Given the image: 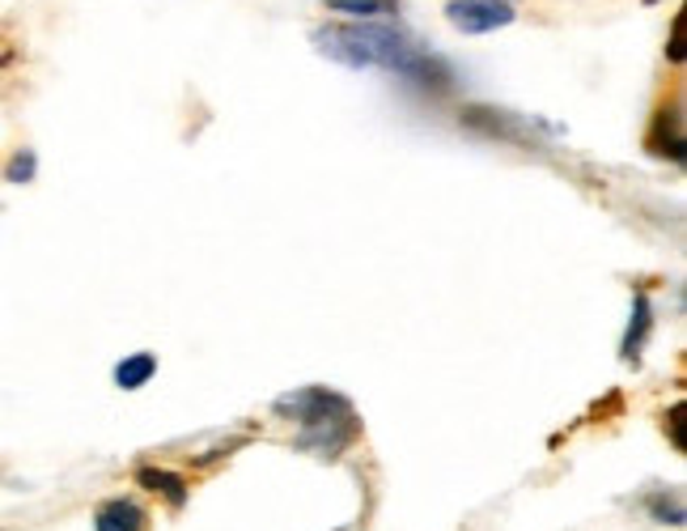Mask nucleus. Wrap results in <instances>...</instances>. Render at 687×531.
<instances>
[{
  "instance_id": "f257e3e1",
  "label": "nucleus",
  "mask_w": 687,
  "mask_h": 531,
  "mask_svg": "<svg viewBox=\"0 0 687 531\" xmlns=\"http://www.w3.org/2000/svg\"><path fill=\"white\" fill-rule=\"evenodd\" d=\"M314 47L344 68H386L420 89H450L454 73L433 52H425L399 22H331L314 30Z\"/></svg>"
},
{
  "instance_id": "f03ea898",
  "label": "nucleus",
  "mask_w": 687,
  "mask_h": 531,
  "mask_svg": "<svg viewBox=\"0 0 687 531\" xmlns=\"http://www.w3.org/2000/svg\"><path fill=\"white\" fill-rule=\"evenodd\" d=\"M280 417H293L302 425L298 434V450H310L319 459H335L344 455V447H353L361 434V421L353 413V404L340 392L328 387H305V392H289L276 400Z\"/></svg>"
},
{
  "instance_id": "7ed1b4c3",
  "label": "nucleus",
  "mask_w": 687,
  "mask_h": 531,
  "mask_svg": "<svg viewBox=\"0 0 687 531\" xmlns=\"http://www.w3.org/2000/svg\"><path fill=\"white\" fill-rule=\"evenodd\" d=\"M446 18L463 34H489L514 22V4H489V0H450Z\"/></svg>"
},
{
  "instance_id": "20e7f679",
  "label": "nucleus",
  "mask_w": 687,
  "mask_h": 531,
  "mask_svg": "<svg viewBox=\"0 0 687 531\" xmlns=\"http://www.w3.org/2000/svg\"><path fill=\"white\" fill-rule=\"evenodd\" d=\"M94 531H149V514L132 498H110L94 510Z\"/></svg>"
},
{
  "instance_id": "39448f33",
  "label": "nucleus",
  "mask_w": 687,
  "mask_h": 531,
  "mask_svg": "<svg viewBox=\"0 0 687 531\" xmlns=\"http://www.w3.org/2000/svg\"><path fill=\"white\" fill-rule=\"evenodd\" d=\"M650 332H654V307H650V294H633V319H629V332H624V344H620V358H624V362H641Z\"/></svg>"
},
{
  "instance_id": "423d86ee",
  "label": "nucleus",
  "mask_w": 687,
  "mask_h": 531,
  "mask_svg": "<svg viewBox=\"0 0 687 531\" xmlns=\"http://www.w3.org/2000/svg\"><path fill=\"white\" fill-rule=\"evenodd\" d=\"M137 480L144 489H153V493H162L170 506H183L187 502V480L179 472H165V468H153V464H144L137 472Z\"/></svg>"
},
{
  "instance_id": "0eeeda50",
  "label": "nucleus",
  "mask_w": 687,
  "mask_h": 531,
  "mask_svg": "<svg viewBox=\"0 0 687 531\" xmlns=\"http://www.w3.org/2000/svg\"><path fill=\"white\" fill-rule=\"evenodd\" d=\"M331 13H348L357 22H386L399 13V0H328Z\"/></svg>"
},
{
  "instance_id": "6e6552de",
  "label": "nucleus",
  "mask_w": 687,
  "mask_h": 531,
  "mask_svg": "<svg viewBox=\"0 0 687 531\" xmlns=\"http://www.w3.org/2000/svg\"><path fill=\"white\" fill-rule=\"evenodd\" d=\"M153 374H158V358H153V353H132V358H124V362L115 365V383H119L124 392L144 387Z\"/></svg>"
},
{
  "instance_id": "1a4fd4ad",
  "label": "nucleus",
  "mask_w": 687,
  "mask_h": 531,
  "mask_svg": "<svg viewBox=\"0 0 687 531\" xmlns=\"http://www.w3.org/2000/svg\"><path fill=\"white\" fill-rule=\"evenodd\" d=\"M666 137H670L675 158H684V128H679V111L670 115V119H666V111H662L658 119H654V140H650V145H654L658 153H662V145H666Z\"/></svg>"
},
{
  "instance_id": "9d476101",
  "label": "nucleus",
  "mask_w": 687,
  "mask_h": 531,
  "mask_svg": "<svg viewBox=\"0 0 687 531\" xmlns=\"http://www.w3.org/2000/svg\"><path fill=\"white\" fill-rule=\"evenodd\" d=\"M4 179H9V183H30V179H34V153H30V149L13 153V162H9V170H4Z\"/></svg>"
},
{
  "instance_id": "9b49d317",
  "label": "nucleus",
  "mask_w": 687,
  "mask_h": 531,
  "mask_svg": "<svg viewBox=\"0 0 687 531\" xmlns=\"http://www.w3.org/2000/svg\"><path fill=\"white\" fill-rule=\"evenodd\" d=\"M666 60H670V64H684V18L670 22V47H666Z\"/></svg>"
},
{
  "instance_id": "f8f14e48",
  "label": "nucleus",
  "mask_w": 687,
  "mask_h": 531,
  "mask_svg": "<svg viewBox=\"0 0 687 531\" xmlns=\"http://www.w3.org/2000/svg\"><path fill=\"white\" fill-rule=\"evenodd\" d=\"M679 417H684V404H675V408H670V438H675V447L684 450V429H679Z\"/></svg>"
},
{
  "instance_id": "ddd939ff",
  "label": "nucleus",
  "mask_w": 687,
  "mask_h": 531,
  "mask_svg": "<svg viewBox=\"0 0 687 531\" xmlns=\"http://www.w3.org/2000/svg\"><path fill=\"white\" fill-rule=\"evenodd\" d=\"M489 4H514V0H489Z\"/></svg>"
}]
</instances>
